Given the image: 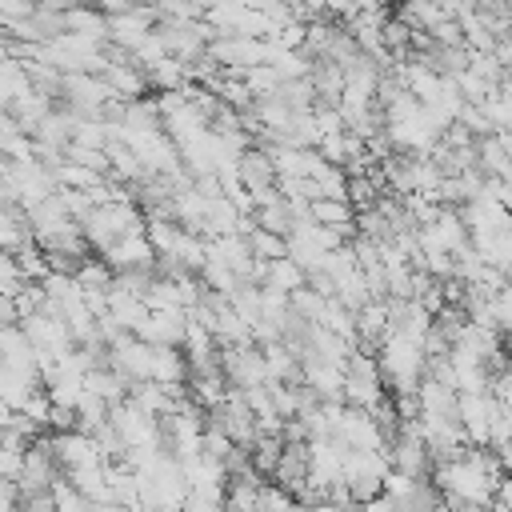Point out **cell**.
Listing matches in <instances>:
<instances>
[{
  "instance_id": "6",
  "label": "cell",
  "mask_w": 512,
  "mask_h": 512,
  "mask_svg": "<svg viewBox=\"0 0 512 512\" xmlns=\"http://www.w3.org/2000/svg\"><path fill=\"white\" fill-rule=\"evenodd\" d=\"M64 32L84 36L92 44H108V16L96 4H72L64 8Z\"/></svg>"
},
{
  "instance_id": "11",
  "label": "cell",
  "mask_w": 512,
  "mask_h": 512,
  "mask_svg": "<svg viewBox=\"0 0 512 512\" xmlns=\"http://www.w3.org/2000/svg\"><path fill=\"white\" fill-rule=\"evenodd\" d=\"M12 256V268L20 272V280H32V284H40L44 276H48V264H44V252L36 248V240H24L16 252H8Z\"/></svg>"
},
{
  "instance_id": "4",
  "label": "cell",
  "mask_w": 512,
  "mask_h": 512,
  "mask_svg": "<svg viewBox=\"0 0 512 512\" xmlns=\"http://www.w3.org/2000/svg\"><path fill=\"white\" fill-rule=\"evenodd\" d=\"M132 336L144 340V344H172V348H180V336H184V312H180V308L148 312V316L136 324Z\"/></svg>"
},
{
  "instance_id": "5",
  "label": "cell",
  "mask_w": 512,
  "mask_h": 512,
  "mask_svg": "<svg viewBox=\"0 0 512 512\" xmlns=\"http://www.w3.org/2000/svg\"><path fill=\"white\" fill-rule=\"evenodd\" d=\"M236 184H240L244 192H264V188H272V184H276V176H272V164H268L264 148L248 144V148L236 156Z\"/></svg>"
},
{
  "instance_id": "7",
  "label": "cell",
  "mask_w": 512,
  "mask_h": 512,
  "mask_svg": "<svg viewBox=\"0 0 512 512\" xmlns=\"http://www.w3.org/2000/svg\"><path fill=\"white\" fill-rule=\"evenodd\" d=\"M88 504H108V488H104V464H80V468H68L60 472Z\"/></svg>"
},
{
  "instance_id": "12",
  "label": "cell",
  "mask_w": 512,
  "mask_h": 512,
  "mask_svg": "<svg viewBox=\"0 0 512 512\" xmlns=\"http://www.w3.org/2000/svg\"><path fill=\"white\" fill-rule=\"evenodd\" d=\"M52 180H56V188H72V192H92V188H100L104 184V176L100 172H92V168H80V164H60V168H52Z\"/></svg>"
},
{
  "instance_id": "13",
  "label": "cell",
  "mask_w": 512,
  "mask_h": 512,
  "mask_svg": "<svg viewBox=\"0 0 512 512\" xmlns=\"http://www.w3.org/2000/svg\"><path fill=\"white\" fill-rule=\"evenodd\" d=\"M68 144H80V148H100L108 144V124L100 116H76L72 120V140Z\"/></svg>"
},
{
  "instance_id": "8",
  "label": "cell",
  "mask_w": 512,
  "mask_h": 512,
  "mask_svg": "<svg viewBox=\"0 0 512 512\" xmlns=\"http://www.w3.org/2000/svg\"><path fill=\"white\" fill-rule=\"evenodd\" d=\"M260 288H272V292H280V296H292L296 288H304V272H300L288 256H280V260H264Z\"/></svg>"
},
{
  "instance_id": "1",
  "label": "cell",
  "mask_w": 512,
  "mask_h": 512,
  "mask_svg": "<svg viewBox=\"0 0 512 512\" xmlns=\"http://www.w3.org/2000/svg\"><path fill=\"white\" fill-rule=\"evenodd\" d=\"M384 456H388V468L400 472V476H408V480H428L432 476V456H428L424 440L412 436V432H396L388 440V452Z\"/></svg>"
},
{
  "instance_id": "9",
  "label": "cell",
  "mask_w": 512,
  "mask_h": 512,
  "mask_svg": "<svg viewBox=\"0 0 512 512\" xmlns=\"http://www.w3.org/2000/svg\"><path fill=\"white\" fill-rule=\"evenodd\" d=\"M24 240H32L24 208L20 204H0V252H16Z\"/></svg>"
},
{
  "instance_id": "10",
  "label": "cell",
  "mask_w": 512,
  "mask_h": 512,
  "mask_svg": "<svg viewBox=\"0 0 512 512\" xmlns=\"http://www.w3.org/2000/svg\"><path fill=\"white\" fill-rule=\"evenodd\" d=\"M144 76H148V92H168V88H184L188 84V72H184V64L176 56H164Z\"/></svg>"
},
{
  "instance_id": "2",
  "label": "cell",
  "mask_w": 512,
  "mask_h": 512,
  "mask_svg": "<svg viewBox=\"0 0 512 512\" xmlns=\"http://www.w3.org/2000/svg\"><path fill=\"white\" fill-rule=\"evenodd\" d=\"M152 28H156L152 4H136V8L120 12V16H108V44L120 48V52H132Z\"/></svg>"
},
{
  "instance_id": "3",
  "label": "cell",
  "mask_w": 512,
  "mask_h": 512,
  "mask_svg": "<svg viewBox=\"0 0 512 512\" xmlns=\"http://www.w3.org/2000/svg\"><path fill=\"white\" fill-rule=\"evenodd\" d=\"M100 260L112 268V276L116 272H136V268H152V260H156V252H152V244L144 240V232H132V236H116L104 252H100Z\"/></svg>"
},
{
  "instance_id": "14",
  "label": "cell",
  "mask_w": 512,
  "mask_h": 512,
  "mask_svg": "<svg viewBox=\"0 0 512 512\" xmlns=\"http://www.w3.org/2000/svg\"><path fill=\"white\" fill-rule=\"evenodd\" d=\"M72 280L80 284V292H108V284H112V268H108L100 256H88V260L76 268Z\"/></svg>"
},
{
  "instance_id": "15",
  "label": "cell",
  "mask_w": 512,
  "mask_h": 512,
  "mask_svg": "<svg viewBox=\"0 0 512 512\" xmlns=\"http://www.w3.org/2000/svg\"><path fill=\"white\" fill-rule=\"evenodd\" d=\"M0 204H12V196H8V188H4V180H0Z\"/></svg>"
}]
</instances>
